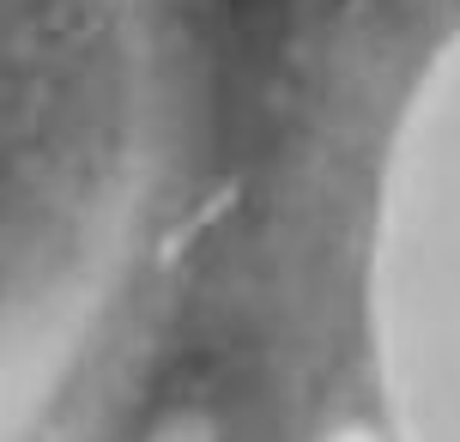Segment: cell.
Returning <instances> with one entry per match:
<instances>
[{
    "instance_id": "1",
    "label": "cell",
    "mask_w": 460,
    "mask_h": 442,
    "mask_svg": "<svg viewBox=\"0 0 460 442\" xmlns=\"http://www.w3.org/2000/svg\"><path fill=\"white\" fill-rule=\"evenodd\" d=\"M200 0H0V442H121L207 200Z\"/></svg>"
},
{
    "instance_id": "2",
    "label": "cell",
    "mask_w": 460,
    "mask_h": 442,
    "mask_svg": "<svg viewBox=\"0 0 460 442\" xmlns=\"http://www.w3.org/2000/svg\"><path fill=\"white\" fill-rule=\"evenodd\" d=\"M322 194L369 382L460 358V0H376L327 128ZM455 376L448 364L382 394ZM418 442H460V424Z\"/></svg>"
}]
</instances>
